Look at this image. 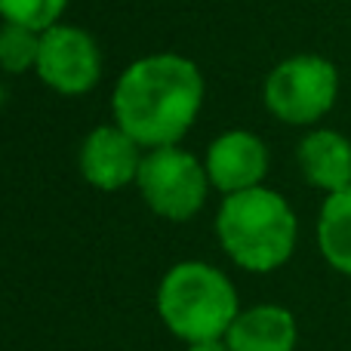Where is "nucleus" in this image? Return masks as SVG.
<instances>
[{
    "instance_id": "f257e3e1",
    "label": "nucleus",
    "mask_w": 351,
    "mask_h": 351,
    "mask_svg": "<svg viewBox=\"0 0 351 351\" xmlns=\"http://www.w3.org/2000/svg\"><path fill=\"white\" fill-rule=\"evenodd\" d=\"M204 102V77L191 59L173 53L145 56L121 74L111 111L142 148L176 145L191 130Z\"/></svg>"
},
{
    "instance_id": "f03ea898",
    "label": "nucleus",
    "mask_w": 351,
    "mask_h": 351,
    "mask_svg": "<svg viewBox=\"0 0 351 351\" xmlns=\"http://www.w3.org/2000/svg\"><path fill=\"white\" fill-rule=\"evenodd\" d=\"M216 234L234 265H241L243 271L265 274L293 256L299 222L293 206L278 191L259 185L222 200Z\"/></svg>"
},
{
    "instance_id": "7ed1b4c3",
    "label": "nucleus",
    "mask_w": 351,
    "mask_h": 351,
    "mask_svg": "<svg viewBox=\"0 0 351 351\" xmlns=\"http://www.w3.org/2000/svg\"><path fill=\"white\" fill-rule=\"evenodd\" d=\"M158 315L182 342L225 339L241 315L237 290L219 268L206 262H179L158 287Z\"/></svg>"
},
{
    "instance_id": "20e7f679",
    "label": "nucleus",
    "mask_w": 351,
    "mask_h": 351,
    "mask_svg": "<svg viewBox=\"0 0 351 351\" xmlns=\"http://www.w3.org/2000/svg\"><path fill=\"white\" fill-rule=\"evenodd\" d=\"M339 96V71L315 53L290 56L265 77V105L278 121L293 127L317 123L330 114Z\"/></svg>"
},
{
    "instance_id": "39448f33",
    "label": "nucleus",
    "mask_w": 351,
    "mask_h": 351,
    "mask_svg": "<svg viewBox=\"0 0 351 351\" xmlns=\"http://www.w3.org/2000/svg\"><path fill=\"white\" fill-rule=\"evenodd\" d=\"M136 185H139L145 204L158 216L170 219V222H185L204 206L210 176H206V167L191 152L167 145V148H152L142 158Z\"/></svg>"
},
{
    "instance_id": "423d86ee",
    "label": "nucleus",
    "mask_w": 351,
    "mask_h": 351,
    "mask_svg": "<svg viewBox=\"0 0 351 351\" xmlns=\"http://www.w3.org/2000/svg\"><path fill=\"white\" fill-rule=\"evenodd\" d=\"M34 71L49 90L62 96H80L93 90L102 71L99 47L84 28L53 25L40 34V56Z\"/></svg>"
},
{
    "instance_id": "0eeeda50",
    "label": "nucleus",
    "mask_w": 351,
    "mask_h": 351,
    "mask_svg": "<svg viewBox=\"0 0 351 351\" xmlns=\"http://www.w3.org/2000/svg\"><path fill=\"white\" fill-rule=\"evenodd\" d=\"M142 158H145L142 145L127 130H121L117 123L96 127L80 145V176L93 188L117 191V188L136 182Z\"/></svg>"
},
{
    "instance_id": "6e6552de",
    "label": "nucleus",
    "mask_w": 351,
    "mask_h": 351,
    "mask_svg": "<svg viewBox=\"0 0 351 351\" xmlns=\"http://www.w3.org/2000/svg\"><path fill=\"white\" fill-rule=\"evenodd\" d=\"M204 167L210 176V185L228 197V194L262 185L268 173V148L256 133L231 130L210 145Z\"/></svg>"
},
{
    "instance_id": "1a4fd4ad",
    "label": "nucleus",
    "mask_w": 351,
    "mask_h": 351,
    "mask_svg": "<svg viewBox=\"0 0 351 351\" xmlns=\"http://www.w3.org/2000/svg\"><path fill=\"white\" fill-rule=\"evenodd\" d=\"M296 339V317L284 305L243 308L225 333V342L231 351H293Z\"/></svg>"
},
{
    "instance_id": "9d476101",
    "label": "nucleus",
    "mask_w": 351,
    "mask_h": 351,
    "mask_svg": "<svg viewBox=\"0 0 351 351\" xmlns=\"http://www.w3.org/2000/svg\"><path fill=\"white\" fill-rule=\"evenodd\" d=\"M299 170L305 182L327 194L351 185V139L336 130H315L299 142Z\"/></svg>"
},
{
    "instance_id": "9b49d317",
    "label": "nucleus",
    "mask_w": 351,
    "mask_h": 351,
    "mask_svg": "<svg viewBox=\"0 0 351 351\" xmlns=\"http://www.w3.org/2000/svg\"><path fill=\"white\" fill-rule=\"evenodd\" d=\"M317 247L330 268L351 278V185L324 200L317 216Z\"/></svg>"
},
{
    "instance_id": "f8f14e48",
    "label": "nucleus",
    "mask_w": 351,
    "mask_h": 351,
    "mask_svg": "<svg viewBox=\"0 0 351 351\" xmlns=\"http://www.w3.org/2000/svg\"><path fill=\"white\" fill-rule=\"evenodd\" d=\"M40 56V31L16 22H3L0 28V68L10 74H22L37 68Z\"/></svg>"
},
{
    "instance_id": "ddd939ff",
    "label": "nucleus",
    "mask_w": 351,
    "mask_h": 351,
    "mask_svg": "<svg viewBox=\"0 0 351 351\" xmlns=\"http://www.w3.org/2000/svg\"><path fill=\"white\" fill-rule=\"evenodd\" d=\"M68 0H0V16L3 22H16L25 28L47 31L59 25L62 12H65Z\"/></svg>"
},
{
    "instance_id": "4468645a",
    "label": "nucleus",
    "mask_w": 351,
    "mask_h": 351,
    "mask_svg": "<svg viewBox=\"0 0 351 351\" xmlns=\"http://www.w3.org/2000/svg\"><path fill=\"white\" fill-rule=\"evenodd\" d=\"M188 351H231V348L225 339H210V342H194V346H188Z\"/></svg>"
}]
</instances>
